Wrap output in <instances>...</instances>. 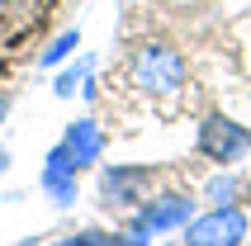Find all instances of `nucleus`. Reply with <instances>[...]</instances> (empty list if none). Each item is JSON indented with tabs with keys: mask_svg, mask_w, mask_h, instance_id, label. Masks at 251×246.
I'll return each mask as SVG.
<instances>
[{
	"mask_svg": "<svg viewBox=\"0 0 251 246\" xmlns=\"http://www.w3.org/2000/svg\"><path fill=\"white\" fill-rule=\"evenodd\" d=\"M152 185H156V171H152V166H138V161L104 166V171H100V204H104V208H119V213H133V208L152 194Z\"/></svg>",
	"mask_w": 251,
	"mask_h": 246,
	"instance_id": "4",
	"label": "nucleus"
},
{
	"mask_svg": "<svg viewBox=\"0 0 251 246\" xmlns=\"http://www.w3.org/2000/svg\"><path fill=\"white\" fill-rule=\"evenodd\" d=\"M52 246H104V232L100 227H85V232H71V237H62Z\"/></svg>",
	"mask_w": 251,
	"mask_h": 246,
	"instance_id": "12",
	"label": "nucleus"
},
{
	"mask_svg": "<svg viewBox=\"0 0 251 246\" xmlns=\"http://www.w3.org/2000/svg\"><path fill=\"white\" fill-rule=\"evenodd\" d=\"M104 246H152V232L124 222V232H104Z\"/></svg>",
	"mask_w": 251,
	"mask_h": 246,
	"instance_id": "11",
	"label": "nucleus"
},
{
	"mask_svg": "<svg viewBox=\"0 0 251 246\" xmlns=\"http://www.w3.org/2000/svg\"><path fill=\"white\" fill-rule=\"evenodd\" d=\"M90 67H95L90 57H76V67H67V71L52 81V95H62V99L85 95V99H90V95H95V85H90Z\"/></svg>",
	"mask_w": 251,
	"mask_h": 246,
	"instance_id": "8",
	"label": "nucleus"
},
{
	"mask_svg": "<svg viewBox=\"0 0 251 246\" xmlns=\"http://www.w3.org/2000/svg\"><path fill=\"white\" fill-rule=\"evenodd\" d=\"M195 151L213 166H237L242 156L251 151V128L237 119H227L223 109H213L199 119V133H195Z\"/></svg>",
	"mask_w": 251,
	"mask_h": 246,
	"instance_id": "3",
	"label": "nucleus"
},
{
	"mask_svg": "<svg viewBox=\"0 0 251 246\" xmlns=\"http://www.w3.org/2000/svg\"><path fill=\"white\" fill-rule=\"evenodd\" d=\"M5 109H10V104H5V99H0V123H5Z\"/></svg>",
	"mask_w": 251,
	"mask_h": 246,
	"instance_id": "14",
	"label": "nucleus"
},
{
	"mask_svg": "<svg viewBox=\"0 0 251 246\" xmlns=\"http://www.w3.org/2000/svg\"><path fill=\"white\" fill-rule=\"evenodd\" d=\"M237 190L242 180L232 175V166H218V175L204 185V204H237Z\"/></svg>",
	"mask_w": 251,
	"mask_h": 246,
	"instance_id": "9",
	"label": "nucleus"
},
{
	"mask_svg": "<svg viewBox=\"0 0 251 246\" xmlns=\"http://www.w3.org/2000/svg\"><path fill=\"white\" fill-rule=\"evenodd\" d=\"M199 213V204L190 199V194H180V190H166V194H156V199H142L138 208H133V227H142V232H152V237H161V232H180L185 222Z\"/></svg>",
	"mask_w": 251,
	"mask_h": 246,
	"instance_id": "5",
	"label": "nucleus"
},
{
	"mask_svg": "<svg viewBox=\"0 0 251 246\" xmlns=\"http://www.w3.org/2000/svg\"><path fill=\"white\" fill-rule=\"evenodd\" d=\"M5 166H10V151H5V147H0V171H5Z\"/></svg>",
	"mask_w": 251,
	"mask_h": 246,
	"instance_id": "13",
	"label": "nucleus"
},
{
	"mask_svg": "<svg viewBox=\"0 0 251 246\" xmlns=\"http://www.w3.org/2000/svg\"><path fill=\"white\" fill-rule=\"evenodd\" d=\"M247 204H251V175H247Z\"/></svg>",
	"mask_w": 251,
	"mask_h": 246,
	"instance_id": "15",
	"label": "nucleus"
},
{
	"mask_svg": "<svg viewBox=\"0 0 251 246\" xmlns=\"http://www.w3.org/2000/svg\"><path fill=\"white\" fill-rule=\"evenodd\" d=\"M38 185H43V194H48L57 208H71V204H76V194H81V171H76V161L67 156V147H62V142L43 156Z\"/></svg>",
	"mask_w": 251,
	"mask_h": 246,
	"instance_id": "6",
	"label": "nucleus"
},
{
	"mask_svg": "<svg viewBox=\"0 0 251 246\" xmlns=\"http://www.w3.org/2000/svg\"><path fill=\"white\" fill-rule=\"evenodd\" d=\"M133 85L152 99H171L185 85V57L171 43H142L133 52Z\"/></svg>",
	"mask_w": 251,
	"mask_h": 246,
	"instance_id": "1",
	"label": "nucleus"
},
{
	"mask_svg": "<svg viewBox=\"0 0 251 246\" xmlns=\"http://www.w3.org/2000/svg\"><path fill=\"white\" fill-rule=\"evenodd\" d=\"M62 147H67V156L76 161V171H85V166H95L100 156H104V128H100L95 119H71L67 133H62Z\"/></svg>",
	"mask_w": 251,
	"mask_h": 246,
	"instance_id": "7",
	"label": "nucleus"
},
{
	"mask_svg": "<svg viewBox=\"0 0 251 246\" xmlns=\"http://www.w3.org/2000/svg\"><path fill=\"white\" fill-rule=\"evenodd\" d=\"M251 232V213L242 204H209L180 227V246H242Z\"/></svg>",
	"mask_w": 251,
	"mask_h": 246,
	"instance_id": "2",
	"label": "nucleus"
},
{
	"mask_svg": "<svg viewBox=\"0 0 251 246\" xmlns=\"http://www.w3.org/2000/svg\"><path fill=\"white\" fill-rule=\"evenodd\" d=\"M71 52H81V28H62V33L48 43V52L38 57V67H57V62H67Z\"/></svg>",
	"mask_w": 251,
	"mask_h": 246,
	"instance_id": "10",
	"label": "nucleus"
}]
</instances>
